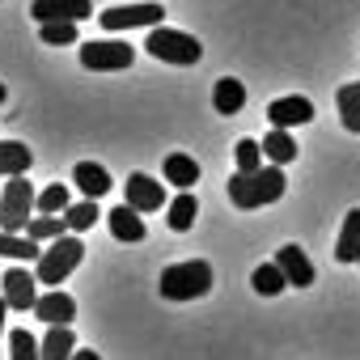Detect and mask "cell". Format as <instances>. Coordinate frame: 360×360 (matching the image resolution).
Here are the masks:
<instances>
[{"mask_svg":"<svg viewBox=\"0 0 360 360\" xmlns=\"http://www.w3.org/2000/svg\"><path fill=\"white\" fill-rule=\"evenodd\" d=\"M9 356L13 360H43V343L30 330H13L9 335Z\"/></svg>","mask_w":360,"mask_h":360,"instance_id":"obj_31","label":"cell"},{"mask_svg":"<svg viewBox=\"0 0 360 360\" xmlns=\"http://www.w3.org/2000/svg\"><path fill=\"white\" fill-rule=\"evenodd\" d=\"M335 259L339 263H356L360 259V208L347 212V221L339 229V242H335Z\"/></svg>","mask_w":360,"mask_h":360,"instance_id":"obj_20","label":"cell"},{"mask_svg":"<svg viewBox=\"0 0 360 360\" xmlns=\"http://www.w3.org/2000/svg\"><path fill=\"white\" fill-rule=\"evenodd\" d=\"M144 47H148L153 60H161V64H178V68H187V64H200V60H204L200 39H191V34H183V30H169V26H153Z\"/></svg>","mask_w":360,"mask_h":360,"instance_id":"obj_4","label":"cell"},{"mask_svg":"<svg viewBox=\"0 0 360 360\" xmlns=\"http://www.w3.org/2000/svg\"><path fill=\"white\" fill-rule=\"evenodd\" d=\"M34 165V153L22 140H0V178H18Z\"/></svg>","mask_w":360,"mask_h":360,"instance_id":"obj_18","label":"cell"},{"mask_svg":"<svg viewBox=\"0 0 360 360\" xmlns=\"http://www.w3.org/2000/svg\"><path fill=\"white\" fill-rule=\"evenodd\" d=\"M102 212H98V200H81V204H72L68 212H64V221H68V233H85V229H94V221H98Z\"/></svg>","mask_w":360,"mask_h":360,"instance_id":"obj_25","label":"cell"},{"mask_svg":"<svg viewBox=\"0 0 360 360\" xmlns=\"http://www.w3.org/2000/svg\"><path fill=\"white\" fill-rule=\"evenodd\" d=\"M77 352V335L68 326H47L43 335V360H72Z\"/></svg>","mask_w":360,"mask_h":360,"instance_id":"obj_21","label":"cell"},{"mask_svg":"<svg viewBox=\"0 0 360 360\" xmlns=\"http://www.w3.org/2000/svg\"><path fill=\"white\" fill-rule=\"evenodd\" d=\"M339 119H343L347 131H360V85L339 89Z\"/></svg>","mask_w":360,"mask_h":360,"instance_id":"obj_27","label":"cell"},{"mask_svg":"<svg viewBox=\"0 0 360 360\" xmlns=\"http://www.w3.org/2000/svg\"><path fill=\"white\" fill-rule=\"evenodd\" d=\"M123 204H131L136 212H157V208L165 204V191H161L157 178L131 174V178H127V195H123Z\"/></svg>","mask_w":360,"mask_h":360,"instance_id":"obj_10","label":"cell"},{"mask_svg":"<svg viewBox=\"0 0 360 360\" xmlns=\"http://www.w3.org/2000/svg\"><path fill=\"white\" fill-rule=\"evenodd\" d=\"M276 267H280L284 280L297 284V288H309V284H314V263L305 259L301 246H280V250H276Z\"/></svg>","mask_w":360,"mask_h":360,"instance_id":"obj_12","label":"cell"},{"mask_svg":"<svg viewBox=\"0 0 360 360\" xmlns=\"http://www.w3.org/2000/svg\"><path fill=\"white\" fill-rule=\"evenodd\" d=\"M165 22V9L153 5V0H144V5H115L106 13H98V26L102 30H136V26H161Z\"/></svg>","mask_w":360,"mask_h":360,"instance_id":"obj_7","label":"cell"},{"mask_svg":"<svg viewBox=\"0 0 360 360\" xmlns=\"http://www.w3.org/2000/svg\"><path fill=\"white\" fill-rule=\"evenodd\" d=\"M356 263H360V259H356Z\"/></svg>","mask_w":360,"mask_h":360,"instance_id":"obj_35","label":"cell"},{"mask_svg":"<svg viewBox=\"0 0 360 360\" xmlns=\"http://www.w3.org/2000/svg\"><path fill=\"white\" fill-rule=\"evenodd\" d=\"M195 217H200V204H195L191 191H178V195L165 204V225H169L174 233H187V229L195 225Z\"/></svg>","mask_w":360,"mask_h":360,"instance_id":"obj_17","label":"cell"},{"mask_svg":"<svg viewBox=\"0 0 360 360\" xmlns=\"http://www.w3.org/2000/svg\"><path fill=\"white\" fill-rule=\"evenodd\" d=\"M39 208V195L34 187L26 183V174L9 178L5 183V195H0V233H22L26 229V217Z\"/></svg>","mask_w":360,"mask_h":360,"instance_id":"obj_5","label":"cell"},{"mask_svg":"<svg viewBox=\"0 0 360 360\" xmlns=\"http://www.w3.org/2000/svg\"><path fill=\"white\" fill-rule=\"evenodd\" d=\"M212 106H217V115H238L246 106V85L233 81V77H221L217 89H212Z\"/></svg>","mask_w":360,"mask_h":360,"instance_id":"obj_19","label":"cell"},{"mask_svg":"<svg viewBox=\"0 0 360 360\" xmlns=\"http://www.w3.org/2000/svg\"><path fill=\"white\" fill-rule=\"evenodd\" d=\"M0 284H5V292H0V297L9 301V309H22V314H26V309L39 305V276H34V271H26V267H9Z\"/></svg>","mask_w":360,"mask_h":360,"instance_id":"obj_8","label":"cell"},{"mask_svg":"<svg viewBox=\"0 0 360 360\" xmlns=\"http://www.w3.org/2000/svg\"><path fill=\"white\" fill-rule=\"evenodd\" d=\"M72 183L85 191V200H102L115 183H110V174L102 169V165H94V161H77V169H72Z\"/></svg>","mask_w":360,"mask_h":360,"instance_id":"obj_15","label":"cell"},{"mask_svg":"<svg viewBox=\"0 0 360 360\" xmlns=\"http://www.w3.org/2000/svg\"><path fill=\"white\" fill-rule=\"evenodd\" d=\"M267 119H271V127H301V123H309L314 119V102L309 98H276L271 106H267Z\"/></svg>","mask_w":360,"mask_h":360,"instance_id":"obj_11","label":"cell"},{"mask_svg":"<svg viewBox=\"0 0 360 360\" xmlns=\"http://www.w3.org/2000/svg\"><path fill=\"white\" fill-rule=\"evenodd\" d=\"M72 208V200H68V187L64 183H51L43 195H39V212L43 217H60V212H68Z\"/></svg>","mask_w":360,"mask_h":360,"instance_id":"obj_30","label":"cell"},{"mask_svg":"<svg viewBox=\"0 0 360 360\" xmlns=\"http://www.w3.org/2000/svg\"><path fill=\"white\" fill-rule=\"evenodd\" d=\"M81 259H85V242H81L77 233H64V238H56V242L43 250V259H39L34 276H39V284L60 288V284L81 267Z\"/></svg>","mask_w":360,"mask_h":360,"instance_id":"obj_3","label":"cell"},{"mask_svg":"<svg viewBox=\"0 0 360 360\" xmlns=\"http://www.w3.org/2000/svg\"><path fill=\"white\" fill-rule=\"evenodd\" d=\"M64 233H68V221L64 217H34L26 225V238H34V242H56Z\"/></svg>","mask_w":360,"mask_h":360,"instance_id":"obj_26","label":"cell"},{"mask_svg":"<svg viewBox=\"0 0 360 360\" xmlns=\"http://www.w3.org/2000/svg\"><path fill=\"white\" fill-rule=\"evenodd\" d=\"M0 255L5 259H26V263H39L43 250L34 238H22V233H0Z\"/></svg>","mask_w":360,"mask_h":360,"instance_id":"obj_23","label":"cell"},{"mask_svg":"<svg viewBox=\"0 0 360 360\" xmlns=\"http://www.w3.org/2000/svg\"><path fill=\"white\" fill-rule=\"evenodd\" d=\"M72 360H102V356H98V352L89 347V352H72Z\"/></svg>","mask_w":360,"mask_h":360,"instance_id":"obj_32","label":"cell"},{"mask_svg":"<svg viewBox=\"0 0 360 360\" xmlns=\"http://www.w3.org/2000/svg\"><path fill=\"white\" fill-rule=\"evenodd\" d=\"M106 225H110V233L119 242H144V221H140V212L131 204H119L115 212H106Z\"/></svg>","mask_w":360,"mask_h":360,"instance_id":"obj_16","label":"cell"},{"mask_svg":"<svg viewBox=\"0 0 360 360\" xmlns=\"http://www.w3.org/2000/svg\"><path fill=\"white\" fill-rule=\"evenodd\" d=\"M263 157L271 165H288V161H297V140L284 127H271V136L263 140Z\"/></svg>","mask_w":360,"mask_h":360,"instance_id":"obj_22","label":"cell"},{"mask_svg":"<svg viewBox=\"0 0 360 360\" xmlns=\"http://www.w3.org/2000/svg\"><path fill=\"white\" fill-rule=\"evenodd\" d=\"M34 318H43L47 326H68V322L77 318V301H72L68 292L51 288V292H43V297H39V305H34Z\"/></svg>","mask_w":360,"mask_h":360,"instance_id":"obj_13","label":"cell"},{"mask_svg":"<svg viewBox=\"0 0 360 360\" xmlns=\"http://www.w3.org/2000/svg\"><path fill=\"white\" fill-rule=\"evenodd\" d=\"M0 102H5V85H0Z\"/></svg>","mask_w":360,"mask_h":360,"instance_id":"obj_34","label":"cell"},{"mask_svg":"<svg viewBox=\"0 0 360 360\" xmlns=\"http://www.w3.org/2000/svg\"><path fill=\"white\" fill-rule=\"evenodd\" d=\"M233 161H238V169L242 174H255V169H263V144L259 140H238V148H233Z\"/></svg>","mask_w":360,"mask_h":360,"instance_id":"obj_29","label":"cell"},{"mask_svg":"<svg viewBox=\"0 0 360 360\" xmlns=\"http://www.w3.org/2000/svg\"><path fill=\"white\" fill-rule=\"evenodd\" d=\"M157 292L165 301H195V297H208L212 292V267L204 259H187V263H174L161 271V284Z\"/></svg>","mask_w":360,"mask_h":360,"instance_id":"obj_2","label":"cell"},{"mask_svg":"<svg viewBox=\"0 0 360 360\" xmlns=\"http://www.w3.org/2000/svg\"><path fill=\"white\" fill-rule=\"evenodd\" d=\"M5 309H9V301H5V297H0V330H5Z\"/></svg>","mask_w":360,"mask_h":360,"instance_id":"obj_33","label":"cell"},{"mask_svg":"<svg viewBox=\"0 0 360 360\" xmlns=\"http://www.w3.org/2000/svg\"><path fill=\"white\" fill-rule=\"evenodd\" d=\"M30 18L39 26H47V22H85V18H94V5L89 0H34Z\"/></svg>","mask_w":360,"mask_h":360,"instance_id":"obj_9","label":"cell"},{"mask_svg":"<svg viewBox=\"0 0 360 360\" xmlns=\"http://www.w3.org/2000/svg\"><path fill=\"white\" fill-rule=\"evenodd\" d=\"M284 187H288V178H284V165H263V169H255V174H233L229 178V200H233V208H242V212H250V208H267V204H276L280 195H284Z\"/></svg>","mask_w":360,"mask_h":360,"instance_id":"obj_1","label":"cell"},{"mask_svg":"<svg viewBox=\"0 0 360 360\" xmlns=\"http://www.w3.org/2000/svg\"><path fill=\"white\" fill-rule=\"evenodd\" d=\"M131 60H136V47H127L119 39H98V43L89 39L81 47V64L89 72H119V68H131Z\"/></svg>","mask_w":360,"mask_h":360,"instance_id":"obj_6","label":"cell"},{"mask_svg":"<svg viewBox=\"0 0 360 360\" xmlns=\"http://www.w3.org/2000/svg\"><path fill=\"white\" fill-rule=\"evenodd\" d=\"M250 288H255L259 297H276V292H284V288H288V280H284V271H280L276 263H263V267H255Z\"/></svg>","mask_w":360,"mask_h":360,"instance_id":"obj_24","label":"cell"},{"mask_svg":"<svg viewBox=\"0 0 360 360\" xmlns=\"http://www.w3.org/2000/svg\"><path fill=\"white\" fill-rule=\"evenodd\" d=\"M161 169H165V183H174L178 191H191L200 183V161L187 157V153H169Z\"/></svg>","mask_w":360,"mask_h":360,"instance_id":"obj_14","label":"cell"},{"mask_svg":"<svg viewBox=\"0 0 360 360\" xmlns=\"http://www.w3.org/2000/svg\"><path fill=\"white\" fill-rule=\"evenodd\" d=\"M39 39L47 47H72L77 43V22H47V26H39Z\"/></svg>","mask_w":360,"mask_h":360,"instance_id":"obj_28","label":"cell"}]
</instances>
